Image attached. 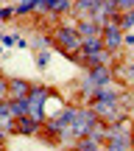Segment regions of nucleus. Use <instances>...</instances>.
Returning a JSON list of instances; mask_svg holds the SVG:
<instances>
[{
    "label": "nucleus",
    "mask_w": 134,
    "mask_h": 151,
    "mask_svg": "<svg viewBox=\"0 0 134 151\" xmlns=\"http://www.w3.org/2000/svg\"><path fill=\"white\" fill-rule=\"evenodd\" d=\"M14 42H17V39L11 37V34H6V37H3V45H14Z\"/></svg>",
    "instance_id": "17"
},
{
    "label": "nucleus",
    "mask_w": 134,
    "mask_h": 151,
    "mask_svg": "<svg viewBox=\"0 0 134 151\" xmlns=\"http://www.w3.org/2000/svg\"><path fill=\"white\" fill-rule=\"evenodd\" d=\"M109 81H112V70H109L106 65H95V67H90V73L84 76V81H81V90H84L87 95H92L98 87L109 84Z\"/></svg>",
    "instance_id": "4"
},
{
    "label": "nucleus",
    "mask_w": 134,
    "mask_h": 151,
    "mask_svg": "<svg viewBox=\"0 0 134 151\" xmlns=\"http://www.w3.org/2000/svg\"><path fill=\"white\" fill-rule=\"evenodd\" d=\"M9 98V78H0V101Z\"/></svg>",
    "instance_id": "15"
},
{
    "label": "nucleus",
    "mask_w": 134,
    "mask_h": 151,
    "mask_svg": "<svg viewBox=\"0 0 134 151\" xmlns=\"http://www.w3.org/2000/svg\"><path fill=\"white\" fill-rule=\"evenodd\" d=\"M56 45H59V50H62L64 56L78 59V56H75V50H78V45H81V37H78V31H75V28L59 25V28H56Z\"/></svg>",
    "instance_id": "3"
},
{
    "label": "nucleus",
    "mask_w": 134,
    "mask_h": 151,
    "mask_svg": "<svg viewBox=\"0 0 134 151\" xmlns=\"http://www.w3.org/2000/svg\"><path fill=\"white\" fill-rule=\"evenodd\" d=\"M98 3H101V0H75V9H78L81 17H90L92 11L98 9Z\"/></svg>",
    "instance_id": "10"
},
{
    "label": "nucleus",
    "mask_w": 134,
    "mask_h": 151,
    "mask_svg": "<svg viewBox=\"0 0 134 151\" xmlns=\"http://www.w3.org/2000/svg\"><path fill=\"white\" fill-rule=\"evenodd\" d=\"M120 28H134V9L123 11V17H120Z\"/></svg>",
    "instance_id": "11"
},
{
    "label": "nucleus",
    "mask_w": 134,
    "mask_h": 151,
    "mask_svg": "<svg viewBox=\"0 0 134 151\" xmlns=\"http://www.w3.org/2000/svg\"><path fill=\"white\" fill-rule=\"evenodd\" d=\"M75 31H78L81 39H87V37H101V28H98V22H95V20H87V17H84V22H81Z\"/></svg>",
    "instance_id": "8"
},
{
    "label": "nucleus",
    "mask_w": 134,
    "mask_h": 151,
    "mask_svg": "<svg viewBox=\"0 0 134 151\" xmlns=\"http://www.w3.org/2000/svg\"><path fill=\"white\" fill-rule=\"evenodd\" d=\"M31 84L22 78H9V98H20V95H28Z\"/></svg>",
    "instance_id": "7"
},
{
    "label": "nucleus",
    "mask_w": 134,
    "mask_h": 151,
    "mask_svg": "<svg viewBox=\"0 0 134 151\" xmlns=\"http://www.w3.org/2000/svg\"><path fill=\"white\" fill-rule=\"evenodd\" d=\"M103 140H109V148H115V151L131 148V129H129V123H126L123 118L115 120V123H109L106 132H103Z\"/></svg>",
    "instance_id": "1"
},
{
    "label": "nucleus",
    "mask_w": 134,
    "mask_h": 151,
    "mask_svg": "<svg viewBox=\"0 0 134 151\" xmlns=\"http://www.w3.org/2000/svg\"><path fill=\"white\" fill-rule=\"evenodd\" d=\"M14 132H20V134H37L39 120H34L31 115H20V118H14Z\"/></svg>",
    "instance_id": "6"
},
{
    "label": "nucleus",
    "mask_w": 134,
    "mask_h": 151,
    "mask_svg": "<svg viewBox=\"0 0 134 151\" xmlns=\"http://www.w3.org/2000/svg\"><path fill=\"white\" fill-rule=\"evenodd\" d=\"M48 62H50L48 50H39V53H37V65H39V67H45V65H48Z\"/></svg>",
    "instance_id": "14"
},
{
    "label": "nucleus",
    "mask_w": 134,
    "mask_h": 151,
    "mask_svg": "<svg viewBox=\"0 0 134 151\" xmlns=\"http://www.w3.org/2000/svg\"><path fill=\"white\" fill-rule=\"evenodd\" d=\"M126 73H129V78L134 81V65H131V67H129V70H126Z\"/></svg>",
    "instance_id": "19"
},
{
    "label": "nucleus",
    "mask_w": 134,
    "mask_h": 151,
    "mask_svg": "<svg viewBox=\"0 0 134 151\" xmlns=\"http://www.w3.org/2000/svg\"><path fill=\"white\" fill-rule=\"evenodd\" d=\"M53 95V92L48 90V87H31L28 90V115H31L34 120H39L42 123L45 120V104H48V98Z\"/></svg>",
    "instance_id": "2"
},
{
    "label": "nucleus",
    "mask_w": 134,
    "mask_h": 151,
    "mask_svg": "<svg viewBox=\"0 0 134 151\" xmlns=\"http://www.w3.org/2000/svg\"><path fill=\"white\" fill-rule=\"evenodd\" d=\"M112 6L120 11H129V9H134V0H112Z\"/></svg>",
    "instance_id": "13"
},
{
    "label": "nucleus",
    "mask_w": 134,
    "mask_h": 151,
    "mask_svg": "<svg viewBox=\"0 0 134 151\" xmlns=\"http://www.w3.org/2000/svg\"><path fill=\"white\" fill-rule=\"evenodd\" d=\"M9 106H11V115L20 118V115H28V98L20 95V98H9Z\"/></svg>",
    "instance_id": "9"
},
{
    "label": "nucleus",
    "mask_w": 134,
    "mask_h": 151,
    "mask_svg": "<svg viewBox=\"0 0 134 151\" xmlns=\"http://www.w3.org/2000/svg\"><path fill=\"white\" fill-rule=\"evenodd\" d=\"M123 42H126V45H134V34H129V37H123Z\"/></svg>",
    "instance_id": "18"
},
{
    "label": "nucleus",
    "mask_w": 134,
    "mask_h": 151,
    "mask_svg": "<svg viewBox=\"0 0 134 151\" xmlns=\"http://www.w3.org/2000/svg\"><path fill=\"white\" fill-rule=\"evenodd\" d=\"M3 140H6V134H3V132H0V148H3Z\"/></svg>",
    "instance_id": "20"
},
{
    "label": "nucleus",
    "mask_w": 134,
    "mask_h": 151,
    "mask_svg": "<svg viewBox=\"0 0 134 151\" xmlns=\"http://www.w3.org/2000/svg\"><path fill=\"white\" fill-rule=\"evenodd\" d=\"M50 11H56V14H64V11H70V0H56Z\"/></svg>",
    "instance_id": "12"
},
{
    "label": "nucleus",
    "mask_w": 134,
    "mask_h": 151,
    "mask_svg": "<svg viewBox=\"0 0 134 151\" xmlns=\"http://www.w3.org/2000/svg\"><path fill=\"white\" fill-rule=\"evenodd\" d=\"M0 3H3V0H0Z\"/></svg>",
    "instance_id": "22"
},
{
    "label": "nucleus",
    "mask_w": 134,
    "mask_h": 151,
    "mask_svg": "<svg viewBox=\"0 0 134 151\" xmlns=\"http://www.w3.org/2000/svg\"><path fill=\"white\" fill-rule=\"evenodd\" d=\"M131 148H134V129H131Z\"/></svg>",
    "instance_id": "21"
},
{
    "label": "nucleus",
    "mask_w": 134,
    "mask_h": 151,
    "mask_svg": "<svg viewBox=\"0 0 134 151\" xmlns=\"http://www.w3.org/2000/svg\"><path fill=\"white\" fill-rule=\"evenodd\" d=\"M101 39H103V48L115 53V50L123 45V28H120V22H115V20L103 22V28H101Z\"/></svg>",
    "instance_id": "5"
},
{
    "label": "nucleus",
    "mask_w": 134,
    "mask_h": 151,
    "mask_svg": "<svg viewBox=\"0 0 134 151\" xmlns=\"http://www.w3.org/2000/svg\"><path fill=\"white\" fill-rule=\"evenodd\" d=\"M14 17V9H0V20H11Z\"/></svg>",
    "instance_id": "16"
}]
</instances>
